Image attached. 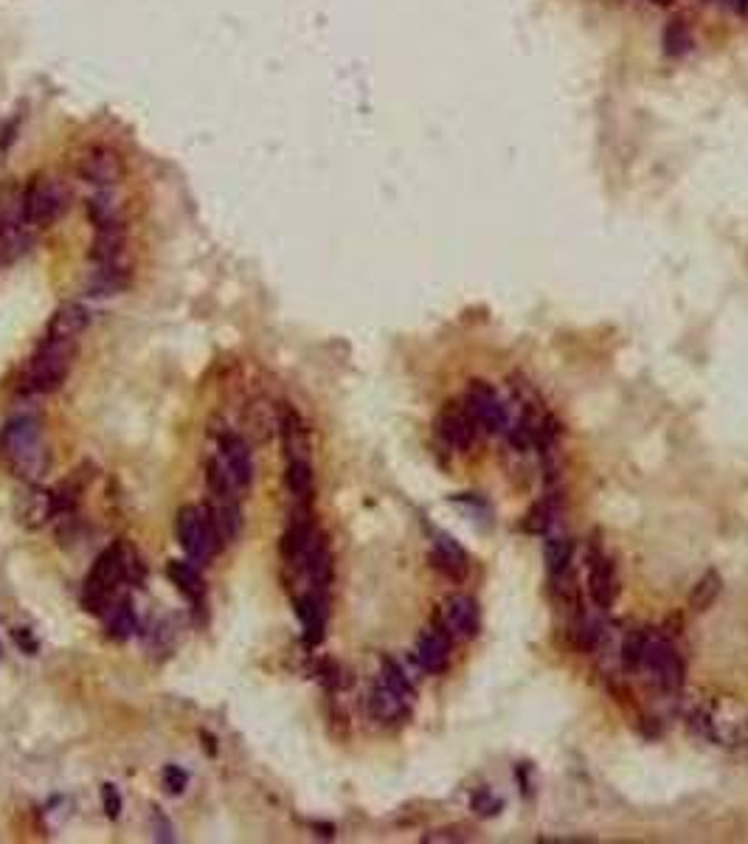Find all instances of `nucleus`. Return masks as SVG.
Wrapping results in <instances>:
<instances>
[{"instance_id":"nucleus-1","label":"nucleus","mask_w":748,"mask_h":844,"mask_svg":"<svg viewBox=\"0 0 748 844\" xmlns=\"http://www.w3.org/2000/svg\"><path fill=\"white\" fill-rule=\"evenodd\" d=\"M0 462L4 468L29 484L40 481L49 471V451L40 422L31 417L9 419L0 431Z\"/></svg>"},{"instance_id":"nucleus-2","label":"nucleus","mask_w":748,"mask_h":844,"mask_svg":"<svg viewBox=\"0 0 748 844\" xmlns=\"http://www.w3.org/2000/svg\"><path fill=\"white\" fill-rule=\"evenodd\" d=\"M74 361H76V341L46 338L26 369V389L37 394L57 391L65 383V377L71 374Z\"/></svg>"},{"instance_id":"nucleus-3","label":"nucleus","mask_w":748,"mask_h":844,"mask_svg":"<svg viewBox=\"0 0 748 844\" xmlns=\"http://www.w3.org/2000/svg\"><path fill=\"white\" fill-rule=\"evenodd\" d=\"M206 481H209V493H211V504L209 513L217 529V538L223 543H236L239 532H242V509L239 501L234 496V479L228 471L219 468V462H209L206 464Z\"/></svg>"},{"instance_id":"nucleus-4","label":"nucleus","mask_w":748,"mask_h":844,"mask_svg":"<svg viewBox=\"0 0 748 844\" xmlns=\"http://www.w3.org/2000/svg\"><path fill=\"white\" fill-rule=\"evenodd\" d=\"M71 192L54 177L40 175L23 189V214L31 229H49L68 211Z\"/></svg>"},{"instance_id":"nucleus-5","label":"nucleus","mask_w":748,"mask_h":844,"mask_svg":"<svg viewBox=\"0 0 748 844\" xmlns=\"http://www.w3.org/2000/svg\"><path fill=\"white\" fill-rule=\"evenodd\" d=\"M178 541H181L183 552L191 558V563L206 566L214 558L219 538H217L209 507L186 504L178 509Z\"/></svg>"},{"instance_id":"nucleus-6","label":"nucleus","mask_w":748,"mask_h":844,"mask_svg":"<svg viewBox=\"0 0 748 844\" xmlns=\"http://www.w3.org/2000/svg\"><path fill=\"white\" fill-rule=\"evenodd\" d=\"M465 409L473 417L476 428L487 431V434H501V431L507 434L512 426V414H510L507 400L484 381L470 383L468 397H465Z\"/></svg>"},{"instance_id":"nucleus-7","label":"nucleus","mask_w":748,"mask_h":844,"mask_svg":"<svg viewBox=\"0 0 748 844\" xmlns=\"http://www.w3.org/2000/svg\"><path fill=\"white\" fill-rule=\"evenodd\" d=\"M124 580V558H121V546H113L102 552L91 574L85 580V608H91L94 614H102V608L107 606L110 594L116 591V586Z\"/></svg>"},{"instance_id":"nucleus-8","label":"nucleus","mask_w":748,"mask_h":844,"mask_svg":"<svg viewBox=\"0 0 748 844\" xmlns=\"http://www.w3.org/2000/svg\"><path fill=\"white\" fill-rule=\"evenodd\" d=\"M642 670H647L650 681L658 687L662 693L672 696L684 687V659L675 653V648L667 639H650Z\"/></svg>"},{"instance_id":"nucleus-9","label":"nucleus","mask_w":748,"mask_h":844,"mask_svg":"<svg viewBox=\"0 0 748 844\" xmlns=\"http://www.w3.org/2000/svg\"><path fill=\"white\" fill-rule=\"evenodd\" d=\"M76 175L85 184H91L96 189H113L121 184L124 177V161L116 149L110 147H91L87 149L79 164H76Z\"/></svg>"},{"instance_id":"nucleus-10","label":"nucleus","mask_w":748,"mask_h":844,"mask_svg":"<svg viewBox=\"0 0 748 844\" xmlns=\"http://www.w3.org/2000/svg\"><path fill=\"white\" fill-rule=\"evenodd\" d=\"M439 625L445 628L450 639H473L478 633V606L468 594H453L445 599L439 611Z\"/></svg>"},{"instance_id":"nucleus-11","label":"nucleus","mask_w":748,"mask_h":844,"mask_svg":"<svg viewBox=\"0 0 748 844\" xmlns=\"http://www.w3.org/2000/svg\"><path fill=\"white\" fill-rule=\"evenodd\" d=\"M476 422L468 414L465 403H448L442 409V414L436 417V434L442 436V442L453 451H468L476 439Z\"/></svg>"},{"instance_id":"nucleus-12","label":"nucleus","mask_w":748,"mask_h":844,"mask_svg":"<svg viewBox=\"0 0 748 844\" xmlns=\"http://www.w3.org/2000/svg\"><path fill=\"white\" fill-rule=\"evenodd\" d=\"M588 594L593 599V606L608 611L613 608L616 597H619V574H616V563L605 554H597V558L591 561V569H588Z\"/></svg>"},{"instance_id":"nucleus-13","label":"nucleus","mask_w":748,"mask_h":844,"mask_svg":"<svg viewBox=\"0 0 748 844\" xmlns=\"http://www.w3.org/2000/svg\"><path fill=\"white\" fill-rule=\"evenodd\" d=\"M219 451H223L226 471L231 473L234 484L242 487V490H248L251 481H254V456H251L248 442L239 434L226 431L223 436H219Z\"/></svg>"},{"instance_id":"nucleus-14","label":"nucleus","mask_w":748,"mask_h":844,"mask_svg":"<svg viewBox=\"0 0 748 844\" xmlns=\"http://www.w3.org/2000/svg\"><path fill=\"white\" fill-rule=\"evenodd\" d=\"M416 661L425 673H445L450 664V636L436 622V628L420 636L416 642Z\"/></svg>"},{"instance_id":"nucleus-15","label":"nucleus","mask_w":748,"mask_h":844,"mask_svg":"<svg viewBox=\"0 0 748 844\" xmlns=\"http://www.w3.org/2000/svg\"><path fill=\"white\" fill-rule=\"evenodd\" d=\"M124 248H127L124 220H116V223H107V226L96 229L91 259L96 265H124Z\"/></svg>"},{"instance_id":"nucleus-16","label":"nucleus","mask_w":748,"mask_h":844,"mask_svg":"<svg viewBox=\"0 0 748 844\" xmlns=\"http://www.w3.org/2000/svg\"><path fill=\"white\" fill-rule=\"evenodd\" d=\"M57 516V504H54V493L40 490V487H29V490L17 498V521L26 529H37L49 518Z\"/></svg>"},{"instance_id":"nucleus-17","label":"nucleus","mask_w":748,"mask_h":844,"mask_svg":"<svg viewBox=\"0 0 748 844\" xmlns=\"http://www.w3.org/2000/svg\"><path fill=\"white\" fill-rule=\"evenodd\" d=\"M279 434L284 442V456H288V462L307 459V453H310V434H307V426L296 409L284 406L279 411Z\"/></svg>"},{"instance_id":"nucleus-18","label":"nucleus","mask_w":748,"mask_h":844,"mask_svg":"<svg viewBox=\"0 0 748 844\" xmlns=\"http://www.w3.org/2000/svg\"><path fill=\"white\" fill-rule=\"evenodd\" d=\"M91 324V313L79 301L62 304L49 321V336L46 338H59V341H76L82 332Z\"/></svg>"},{"instance_id":"nucleus-19","label":"nucleus","mask_w":748,"mask_h":844,"mask_svg":"<svg viewBox=\"0 0 748 844\" xmlns=\"http://www.w3.org/2000/svg\"><path fill=\"white\" fill-rule=\"evenodd\" d=\"M431 566L439 569L450 580H465L468 577V552L461 549L453 538L448 535H436L433 549H431Z\"/></svg>"},{"instance_id":"nucleus-20","label":"nucleus","mask_w":748,"mask_h":844,"mask_svg":"<svg viewBox=\"0 0 748 844\" xmlns=\"http://www.w3.org/2000/svg\"><path fill=\"white\" fill-rule=\"evenodd\" d=\"M296 614L304 625V639L316 645L324 639V625H326V599L321 591H307L296 599Z\"/></svg>"},{"instance_id":"nucleus-21","label":"nucleus","mask_w":748,"mask_h":844,"mask_svg":"<svg viewBox=\"0 0 748 844\" xmlns=\"http://www.w3.org/2000/svg\"><path fill=\"white\" fill-rule=\"evenodd\" d=\"M408 713V698H403L400 693H394L388 684H374L369 693V715L380 723H394L405 718Z\"/></svg>"},{"instance_id":"nucleus-22","label":"nucleus","mask_w":748,"mask_h":844,"mask_svg":"<svg viewBox=\"0 0 748 844\" xmlns=\"http://www.w3.org/2000/svg\"><path fill=\"white\" fill-rule=\"evenodd\" d=\"M127 287L124 265H96L91 276V296H116Z\"/></svg>"},{"instance_id":"nucleus-23","label":"nucleus","mask_w":748,"mask_h":844,"mask_svg":"<svg viewBox=\"0 0 748 844\" xmlns=\"http://www.w3.org/2000/svg\"><path fill=\"white\" fill-rule=\"evenodd\" d=\"M571 558H574V541L565 538V535L546 538V543H543V561H546L548 574H552V577L565 574L568 566H571Z\"/></svg>"},{"instance_id":"nucleus-24","label":"nucleus","mask_w":748,"mask_h":844,"mask_svg":"<svg viewBox=\"0 0 748 844\" xmlns=\"http://www.w3.org/2000/svg\"><path fill=\"white\" fill-rule=\"evenodd\" d=\"M166 574H169V580L178 586L189 599H200L203 597V577H200V571H197L194 563L172 561L166 566Z\"/></svg>"},{"instance_id":"nucleus-25","label":"nucleus","mask_w":748,"mask_h":844,"mask_svg":"<svg viewBox=\"0 0 748 844\" xmlns=\"http://www.w3.org/2000/svg\"><path fill=\"white\" fill-rule=\"evenodd\" d=\"M720 591H723L720 574H717L715 569L703 571V577L695 583V588H692V594H690V606H692L695 611H707V608L715 606V599L720 597Z\"/></svg>"},{"instance_id":"nucleus-26","label":"nucleus","mask_w":748,"mask_h":844,"mask_svg":"<svg viewBox=\"0 0 748 844\" xmlns=\"http://www.w3.org/2000/svg\"><path fill=\"white\" fill-rule=\"evenodd\" d=\"M555 516H557L555 498H543V501L530 507V513L523 516L521 526L530 532V535H546V532L552 529V524H555Z\"/></svg>"},{"instance_id":"nucleus-27","label":"nucleus","mask_w":748,"mask_h":844,"mask_svg":"<svg viewBox=\"0 0 748 844\" xmlns=\"http://www.w3.org/2000/svg\"><path fill=\"white\" fill-rule=\"evenodd\" d=\"M284 484L296 498H307L313 493V468L310 459H293L288 462V471H284Z\"/></svg>"},{"instance_id":"nucleus-28","label":"nucleus","mask_w":748,"mask_h":844,"mask_svg":"<svg viewBox=\"0 0 748 844\" xmlns=\"http://www.w3.org/2000/svg\"><path fill=\"white\" fill-rule=\"evenodd\" d=\"M647 645H650V636L645 631H630L622 642V664L625 670L636 673L642 670V661H645V653H647Z\"/></svg>"},{"instance_id":"nucleus-29","label":"nucleus","mask_w":748,"mask_h":844,"mask_svg":"<svg viewBox=\"0 0 748 844\" xmlns=\"http://www.w3.org/2000/svg\"><path fill=\"white\" fill-rule=\"evenodd\" d=\"M87 214H91V223L99 229V226H107V223H116V220H121V209H119V203L113 197H110V192L104 189V192H99L96 197H91L87 200Z\"/></svg>"},{"instance_id":"nucleus-30","label":"nucleus","mask_w":748,"mask_h":844,"mask_svg":"<svg viewBox=\"0 0 748 844\" xmlns=\"http://www.w3.org/2000/svg\"><path fill=\"white\" fill-rule=\"evenodd\" d=\"M133 631H136V614H133V608H129L127 599H121V603L107 616V636L121 642V639L133 636Z\"/></svg>"},{"instance_id":"nucleus-31","label":"nucleus","mask_w":748,"mask_h":844,"mask_svg":"<svg viewBox=\"0 0 748 844\" xmlns=\"http://www.w3.org/2000/svg\"><path fill=\"white\" fill-rule=\"evenodd\" d=\"M380 676H383V684H388L394 693H400L403 698H414V684H411L408 673H405L394 659L383 656V661H380Z\"/></svg>"},{"instance_id":"nucleus-32","label":"nucleus","mask_w":748,"mask_h":844,"mask_svg":"<svg viewBox=\"0 0 748 844\" xmlns=\"http://www.w3.org/2000/svg\"><path fill=\"white\" fill-rule=\"evenodd\" d=\"M501 808H503V803H501L498 796H493V791H487V788H481V791L473 796V811L481 813V816H495Z\"/></svg>"},{"instance_id":"nucleus-33","label":"nucleus","mask_w":748,"mask_h":844,"mask_svg":"<svg viewBox=\"0 0 748 844\" xmlns=\"http://www.w3.org/2000/svg\"><path fill=\"white\" fill-rule=\"evenodd\" d=\"M189 786V774L178 766H166L164 768V788L166 794H183Z\"/></svg>"},{"instance_id":"nucleus-34","label":"nucleus","mask_w":748,"mask_h":844,"mask_svg":"<svg viewBox=\"0 0 748 844\" xmlns=\"http://www.w3.org/2000/svg\"><path fill=\"white\" fill-rule=\"evenodd\" d=\"M102 805H104V816L107 819H119L121 816V794L116 786L104 783L102 786Z\"/></svg>"},{"instance_id":"nucleus-35","label":"nucleus","mask_w":748,"mask_h":844,"mask_svg":"<svg viewBox=\"0 0 748 844\" xmlns=\"http://www.w3.org/2000/svg\"><path fill=\"white\" fill-rule=\"evenodd\" d=\"M152 836H156L158 841H174V836H172V825H169V819L164 816V811L161 808H152Z\"/></svg>"},{"instance_id":"nucleus-36","label":"nucleus","mask_w":748,"mask_h":844,"mask_svg":"<svg viewBox=\"0 0 748 844\" xmlns=\"http://www.w3.org/2000/svg\"><path fill=\"white\" fill-rule=\"evenodd\" d=\"M715 4L729 6V9L737 12V14H748V0H715Z\"/></svg>"},{"instance_id":"nucleus-37","label":"nucleus","mask_w":748,"mask_h":844,"mask_svg":"<svg viewBox=\"0 0 748 844\" xmlns=\"http://www.w3.org/2000/svg\"><path fill=\"white\" fill-rule=\"evenodd\" d=\"M14 639H17V645H26V651H29V653H34V651H37V645L31 642L29 631H17V633H14Z\"/></svg>"},{"instance_id":"nucleus-38","label":"nucleus","mask_w":748,"mask_h":844,"mask_svg":"<svg viewBox=\"0 0 748 844\" xmlns=\"http://www.w3.org/2000/svg\"><path fill=\"white\" fill-rule=\"evenodd\" d=\"M653 4H667V0H653Z\"/></svg>"}]
</instances>
